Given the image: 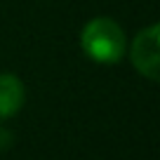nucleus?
<instances>
[{
    "instance_id": "1",
    "label": "nucleus",
    "mask_w": 160,
    "mask_h": 160,
    "mask_svg": "<svg viewBox=\"0 0 160 160\" xmlns=\"http://www.w3.org/2000/svg\"><path fill=\"white\" fill-rule=\"evenodd\" d=\"M80 50L97 64H118L127 52V35L111 17H94L80 31Z\"/></svg>"
},
{
    "instance_id": "3",
    "label": "nucleus",
    "mask_w": 160,
    "mask_h": 160,
    "mask_svg": "<svg viewBox=\"0 0 160 160\" xmlns=\"http://www.w3.org/2000/svg\"><path fill=\"white\" fill-rule=\"evenodd\" d=\"M26 87L14 73H0V120H7L21 111Z\"/></svg>"
},
{
    "instance_id": "2",
    "label": "nucleus",
    "mask_w": 160,
    "mask_h": 160,
    "mask_svg": "<svg viewBox=\"0 0 160 160\" xmlns=\"http://www.w3.org/2000/svg\"><path fill=\"white\" fill-rule=\"evenodd\" d=\"M130 59L137 73L148 80L160 78V24H151L134 35L130 47Z\"/></svg>"
}]
</instances>
